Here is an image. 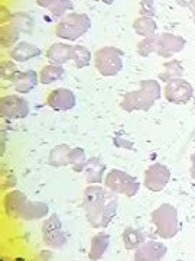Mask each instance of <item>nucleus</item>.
Wrapping results in <instances>:
<instances>
[{"mask_svg":"<svg viewBox=\"0 0 195 261\" xmlns=\"http://www.w3.org/2000/svg\"><path fill=\"white\" fill-rule=\"evenodd\" d=\"M84 177L88 185H100L104 183L106 177V164L100 157H90L84 167Z\"/></svg>","mask_w":195,"mask_h":261,"instance_id":"nucleus-15","label":"nucleus"},{"mask_svg":"<svg viewBox=\"0 0 195 261\" xmlns=\"http://www.w3.org/2000/svg\"><path fill=\"white\" fill-rule=\"evenodd\" d=\"M45 56L51 64L64 65L73 60V45L65 42H55L48 48Z\"/></svg>","mask_w":195,"mask_h":261,"instance_id":"nucleus-17","label":"nucleus"},{"mask_svg":"<svg viewBox=\"0 0 195 261\" xmlns=\"http://www.w3.org/2000/svg\"><path fill=\"white\" fill-rule=\"evenodd\" d=\"M178 5L179 6H182V8H189V5H191V2L192 0H177Z\"/></svg>","mask_w":195,"mask_h":261,"instance_id":"nucleus-35","label":"nucleus"},{"mask_svg":"<svg viewBox=\"0 0 195 261\" xmlns=\"http://www.w3.org/2000/svg\"><path fill=\"white\" fill-rule=\"evenodd\" d=\"M29 199L25 193L19 192V190H12L8 195L5 196V211L6 215L12 219H20L22 211L26 205Z\"/></svg>","mask_w":195,"mask_h":261,"instance_id":"nucleus-14","label":"nucleus"},{"mask_svg":"<svg viewBox=\"0 0 195 261\" xmlns=\"http://www.w3.org/2000/svg\"><path fill=\"white\" fill-rule=\"evenodd\" d=\"M168 254V247L159 241H146L135 250V261H162Z\"/></svg>","mask_w":195,"mask_h":261,"instance_id":"nucleus-13","label":"nucleus"},{"mask_svg":"<svg viewBox=\"0 0 195 261\" xmlns=\"http://www.w3.org/2000/svg\"><path fill=\"white\" fill-rule=\"evenodd\" d=\"M184 75V67L182 63L178 60H169L164 64V71H160L158 74V79L160 82L168 83L172 79H181Z\"/></svg>","mask_w":195,"mask_h":261,"instance_id":"nucleus-26","label":"nucleus"},{"mask_svg":"<svg viewBox=\"0 0 195 261\" xmlns=\"http://www.w3.org/2000/svg\"><path fill=\"white\" fill-rule=\"evenodd\" d=\"M158 38L159 34H153L150 37L143 38L140 42H138V47H136V51L140 57L146 58L150 54L156 53V48H158Z\"/></svg>","mask_w":195,"mask_h":261,"instance_id":"nucleus-29","label":"nucleus"},{"mask_svg":"<svg viewBox=\"0 0 195 261\" xmlns=\"http://www.w3.org/2000/svg\"><path fill=\"white\" fill-rule=\"evenodd\" d=\"M139 13L140 16H149V18H155L156 9H155V2L153 0H140Z\"/></svg>","mask_w":195,"mask_h":261,"instance_id":"nucleus-32","label":"nucleus"},{"mask_svg":"<svg viewBox=\"0 0 195 261\" xmlns=\"http://www.w3.org/2000/svg\"><path fill=\"white\" fill-rule=\"evenodd\" d=\"M29 111V102L19 94H8L0 99V115L5 119H23Z\"/></svg>","mask_w":195,"mask_h":261,"instance_id":"nucleus-9","label":"nucleus"},{"mask_svg":"<svg viewBox=\"0 0 195 261\" xmlns=\"http://www.w3.org/2000/svg\"><path fill=\"white\" fill-rule=\"evenodd\" d=\"M189 10L192 12V20H194V23H195V0L191 2V5H189Z\"/></svg>","mask_w":195,"mask_h":261,"instance_id":"nucleus-36","label":"nucleus"},{"mask_svg":"<svg viewBox=\"0 0 195 261\" xmlns=\"http://www.w3.org/2000/svg\"><path fill=\"white\" fill-rule=\"evenodd\" d=\"M110 247V235L106 232H97L91 238L88 258L91 261H100Z\"/></svg>","mask_w":195,"mask_h":261,"instance_id":"nucleus-19","label":"nucleus"},{"mask_svg":"<svg viewBox=\"0 0 195 261\" xmlns=\"http://www.w3.org/2000/svg\"><path fill=\"white\" fill-rule=\"evenodd\" d=\"M91 28V19L85 13L70 12L56 23L55 35L61 39L75 41L85 35Z\"/></svg>","mask_w":195,"mask_h":261,"instance_id":"nucleus-4","label":"nucleus"},{"mask_svg":"<svg viewBox=\"0 0 195 261\" xmlns=\"http://www.w3.org/2000/svg\"><path fill=\"white\" fill-rule=\"evenodd\" d=\"M18 73V67H16L13 60H5V61H2V79L3 80L12 82L16 77Z\"/></svg>","mask_w":195,"mask_h":261,"instance_id":"nucleus-31","label":"nucleus"},{"mask_svg":"<svg viewBox=\"0 0 195 261\" xmlns=\"http://www.w3.org/2000/svg\"><path fill=\"white\" fill-rule=\"evenodd\" d=\"M49 214V206L44 202H34L28 200L26 205L22 211L20 219L23 221H38V219H44Z\"/></svg>","mask_w":195,"mask_h":261,"instance_id":"nucleus-21","label":"nucleus"},{"mask_svg":"<svg viewBox=\"0 0 195 261\" xmlns=\"http://www.w3.org/2000/svg\"><path fill=\"white\" fill-rule=\"evenodd\" d=\"M123 51L116 47H102L93 54L95 70L104 77L117 75L123 68Z\"/></svg>","mask_w":195,"mask_h":261,"instance_id":"nucleus-5","label":"nucleus"},{"mask_svg":"<svg viewBox=\"0 0 195 261\" xmlns=\"http://www.w3.org/2000/svg\"><path fill=\"white\" fill-rule=\"evenodd\" d=\"M121 240H123L126 250L132 251V250H138L142 244L146 243V235L133 226H126L121 233Z\"/></svg>","mask_w":195,"mask_h":261,"instance_id":"nucleus-24","label":"nucleus"},{"mask_svg":"<svg viewBox=\"0 0 195 261\" xmlns=\"http://www.w3.org/2000/svg\"><path fill=\"white\" fill-rule=\"evenodd\" d=\"M83 209L85 219L95 229L107 228L119 209L117 195L107 187L90 185L83 193Z\"/></svg>","mask_w":195,"mask_h":261,"instance_id":"nucleus-1","label":"nucleus"},{"mask_svg":"<svg viewBox=\"0 0 195 261\" xmlns=\"http://www.w3.org/2000/svg\"><path fill=\"white\" fill-rule=\"evenodd\" d=\"M177 261H184V260H177Z\"/></svg>","mask_w":195,"mask_h":261,"instance_id":"nucleus-39","label":"nucleus"},{"mask_svg":"<svg viewBox=\"0 0 195 261\" xmlns=\"http://www.w3.org/2000/svg\"><path fill=\"white\" fill-rule=\"evenodd\" d=\"M75 102H77V99H75L74 92L70 89H65V87L54 89L47 96V105L56 112L71 111L75 106Z\"/></svg>","mask_w":195,"mask_h":261,"instance_id":"nucleus-11","label":"nucleus"},{"mask_svg":"<svg viewBox=\"0 0 195 261\" xmlns=\"http://www.w3.org/2000/svg\"><path fill=\"white\" fill-rule=\"evenodd\" d=\"M156 22L153 18H149V16H139V18L135 19L133 22V29L135 32L140 35V37L146 38L156 34Z\"/></svg>","mask_w":195,"mask_h":261,"instance_id":"nucleus-27","label":"nucleus"},{"mask_svg":"<svg viewBox=\"0 0 195 261\" xmlns=\"http://www.w3.org/2000/svg\"><path fill=\"white\" fill-rule=\"evenodd\" d=\"M164 97L174 105H185L194 97V87L189 82L181 79H172L165 84Z\"/></svg>","mask_w":195,"mask_h":261,"instance_id":"nucleus-8","label":"nucleus"},{"mask_svg":"<svg viewBox=\"0 0 195 261\" xmlns=\"http://www.w3.org/2000/svg\"><path fill=\"white\" fill-rule=\"evenodd\" d=\"M64 67L58 64H47L41 71H39V83L41 84H51L55 83L64 77Z\"/></svg>","mask_w":195,"mask_h":261,"instance_id":"nucleus-25","label":"nucleus"},{"mask_svg":"<svg viewBox=\"0 0 195 261\" xmlns=\"http://www.w3.org/2000/svg\"><path fill=\"white\" fill-rule=\"evenodd\" d=\"M186 45V41L179 35L174 34H159L158 48L156 54L162 58H172V57L181 53Z\"/></svg>","mask_w":195,"mask_h":261,"instance_id":"nucleus-12","label":"nucleus"},{"mask_svg":"<svg viewBox=\"0 0 195 261\" xmlns=\"http://www.w3.org/2000/svg\"><path fill=\"white\" fill-rule=\"evenodd\" d=\"M70 151H71V147L67 145V144L55 145L54 148L49 151L48 164L56 168L70 166V160H68V157H70Z\"/></svg>","mask_w":195,"mask_h":261,"instance_id":"nucleus-22","label":"nucleus"},{"mask_svg":"<svg viewBox=\"0 0 195 261\" xmlns=\"http://www.w3.org/2000/svg\"><path fill=\"white\" fill-rule=\"evenodd\" d=\"M42 240H44V244L52 250H61L67 245V237H65L64 228H62V222L56 214L48 216L44 221Z\"/></svg>","mask_w":195,"mask_h":261,"instance_id":"nucleus-7","label":"nucleus"},{"mask_svg":"<svg viewBox=\"0 0 195 261\" xmlns=\"http://www.w3.org/2000/svg\"><path fill=\"white\" fill-rule=\"evenodd\" d=\"M194 105H195V94H194Z\"/></svg>","mask_w":195,"mask_h":261,"instance_id":"nucleus-38","label":"nucleus"},{"mask_svg":"<svg viewBox=\"0 0 195 261\" xmlns=\"http://www.w3.org/2000/svg\"><path fill=\"white\" fill-rule=\"evenodd\" d=\"M102 2L104 5H113L114 3V0H102Z\"/></svg>","mask_w":195,"mask_h":261,"instance_id":"nucleus-37","label":"nucleus"},{"mask_svg":"<svg viewBox=\"0 0 195 261\" xmlns=\"http://www.w3.org/2000/svg\"><path fill=\"white\" fill-rule=\"evenodd\" d=\"M93 54L84 45H73V61L75 68H84L91 63Z\"/></svg>","mask_w":195,"mask_h":261,"instance_id":"nucleus-28","label":"nucleus"},{"mask_svg":"<svg viewBox=\"0 0 195 261\" xmlns=\"http://www.w3.org/2000/svg\"><path fill=\"white\" fill-rule=\"evenodd\" d=\"M39 8H44L51 12L54 18H64L68 10H71L73 2L71 0H35Z\"/></svg>","mask_w":195,"mask_h":261,"instance_id":"nucleus-20","label":"nucleus"},{"mask_svg":"<svg viewBox=\"0 0 195 261\" xmlns=\"http://www.w3.org/2000/svg\"><path fill=\"white\" fill-rule=\"evenodd\" d=\"M104 187H107L116 195L133 197L138 195L140 185L138 178L127 174L126 171L119 170V168H113L104 177Z\"/></svg>","mask_w":195,"mask_h":261,"instance_id":"nucleus-6","label":"nucleus"},{"mask_svg":"<svg viewBox=\"0 0 195 261\" xmlns=\"http://www.w3.org/2000/svg\"><path fill=\"white\" fill-rule=\"evenodd\" d=\"M162 96L160 84L156 80H142L139 82V89L129 92L123 96L120 108L126 112H136V111H149L159 97Z\"/></svg>","mask_w":195,"mask_h":261,"instance_id":"nucleus-2","label":"nucleus"},{"mask_svg":"<svg viewBox=\"0 0 195 261\" xmlns=\"http://www.w3.org/2000/svg\"><path fill=\"white\" fill-rule=\"evenodd\" d=\"M169 178H171V170L160 163H153L145 171L143 185L150 192H160L167 187Z\"/></svg>","mask_w":195,"mask_h":261,"instance_id":"nucleus-10","label":"nucleus"},{"mask_svg":"<svg viewBox=\"0 0 195 261\" xmlns=\"http://www.w3.org/2000/svg\"><path fill=\"white\" fill-rule=\"evenodd\" d=\"M70 166L73 167L75 173H83L84 167H85V164H87V157H85V151L83 148H80V147H74V148H71L70 151Z\"/></svg>","mask_w":195,"mask_h":261,"instance_id":"nucleus-30","label":"nucleus"},{"mask_svg":"<svg viewBox=\"0 0 195 261\" xmlns=\"http://www.w3.org/2000/svg\"><path fill=\"white\" fill-rule=\"evenodd\" d=\"M113 144L117 147V148H124V149H135L133 144L129 142L127 140H123V138H113Z\"/></svg>","mask_w":195,"mask_h":261,"instance_id":"nucleus-33","label":"nucleus"},{"mask_svg":"<svg viewBox=\"0 0 195 261\" xmlns=\"http://www.w3.org/2000/svg\"><path fill=\"white\" fill-rule=\"evenodd\" d=\"M41 48L29 42H19L9 51V57L16 63H25L35 57L41 56Z\"/></svg>","mask_w":195,"mask_h":261,"instance_id":"nucleus-18","label":"nucleus"},{"mask_svg":"<svg viewBox=\"0 0 195 261\" xmlns=\"http://www.w3.org/2000/svg\"><path fill=\"white\" fill-rule=\"evenodd\" d=\"M189 174H191V178L195 180V151L191 155V168H189Z\"/></svg>","mask_w":195,"mask_h":261,"instance_id":"nucleus-34","label":"nucleus"},{"mask_svg":"<svg viewBox=\"0 0 195 261\" xmlns=\"http://www.w3.org/2000/svg\"><path fill=\"white\" fill-rule=\"evenodd\" d=\"M20 29L18 28V25L8 18L6 20H3V27H2V47L9 48L15 47L16 41L20 37Z\"/></svg>","mask_w":195,"mask_h":261,"instance_id":"nucleus-23","label":"nucleus"},{"mask_svg":"<svg viewBox=\"0 0 195 261\" xmlns=\"http://www.w3.org/2000/svg\"><path fill=\"white\" fill-rule=\"evenodd\" d=\"M39 83V74L35 70H26V71H19L16 77L12 80V84L16 90V93L26 94L32 92Z\"/></svg>","mask_w":195,"mask_h":261,"instance_id":"nucleus-16","label":"nucleus"},{"mask_svg":"<svg viewBox=\"0 0 195 261\" xmlns=\"http://www.w3.org/2000/svg\"><path fill=\"white\" fill-rule=\"evenodd\" d=\"M150 221L155 226V232L164 240L174 238L179 231V221H178L177 207L171 203H164L156 207L152 215Z\"/></svg>","mask_w":195,"mask_h":261,"instance_id":"nucleus-3","label":"nucleus"}]
</instances>
